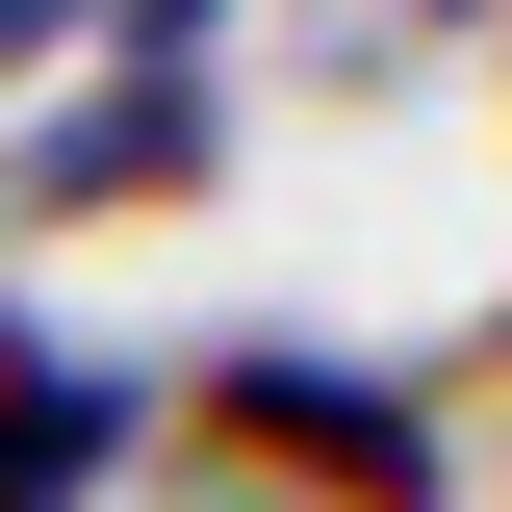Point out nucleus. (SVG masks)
Wrapping results in <instances>:
<instances>
[{
    "label": "nucleus",
    "instance_id": "obj_1",
    "mask_svg": "<svg viewBox=\"0 0 512 512\" xmlns=\"http://www.w3.org/2000/svg\"><path fill=\"white\" fill-rule=\"evenodd\" d=\"M205 461H256V487H308V512H436V410H410V384L282 359V333L205 359Z\"/></svg>",
    "mask_w": 512,
    "mask_h": 512
},
{
    "label": "nucleus",
    "instance_id": "obj_2",
    "mask_svg": "<svg viewBox=\"0 0 512 512\" xmlns=\"http://www.w3.org/2000/svg\"><path fill=\"white\" fill-rule=\"evenodd\" d=\"M0 180L52 205V231H103V205H205V77H154V52H103V77H77L52 128H26V154H0Z\"/></svg>",
    "mask_w": 512,
    "mask_h": 512
},
{
    "label": "nucleus",
    "instance_id": "obj_3",
    "mask_svg": "<svg viewBox=\"0 0 512 512\" xmlns=\"http://www.w3.org/2000/svg\"><path fill=\"white\" fill-rule=\"evenodd\" d=\"M77 461H103V384H77V359H52L26 308H0V512H52Z\"/></svg>",
    "mask_w": 512,
    "mask_h": 512
},
{
    "label": "nucleus",
    "instance_id": "obj_5",
    "mask_svg": "<svg viewBox=\"0 0 512 512\" xmlns=\"http://www.w3.org/2000/svg\"><path fill=\"white\" fill-rule=\"evenodd\" d=\"M52 26H77V0H0V52H52Z\"/></svg>",
    "mask_w": 512,
    "mask_h": 512
},
{
    "label": "nucleus",
    "instance_id": "obj_4",
    "mask_svg": "<svg viewBox=\"0 0 512 512\" xmlns=\"http://www.w3.org/2000/svg\"><path fill=\"white\" fill-rule=\"evenodd\" d=\"M180 26H205V0H128V52H154V77H180Z\"/></svg>",
    "mask_w": 512,
    "mask_h": 512
}]
</instances>
